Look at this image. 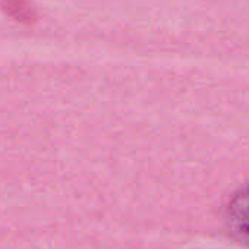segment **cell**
<instances>
[{
  "mask_svg": "<svg viewBox=\"0 0 249 249\" xmlns=\"http://www.w3.org/2000/svg\"><path fill=\"white\" fill-rule=\"evenodd\" d=\"M226 220L233 237L249 246V183L240 188L230 199Z\"/></svg>",
  "mask_w": 249,
  "mask_h": 249,
  "instance_id": "1",
  "label": "cell"
}]
</instances>
